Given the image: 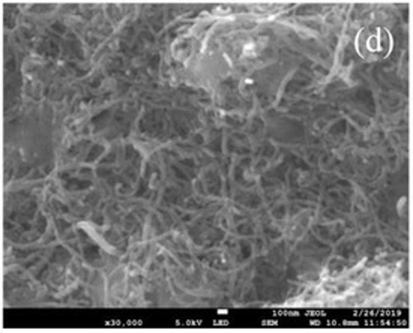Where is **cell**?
I'll use <instances>...</instances> for the list:
<instances>
[{"instance_id": "1", "label": "cell", "mask_w": 413, "mask_h": 333, "mask_svg": "<svg viewBox=\"0 0 413 333\" xmlns=\"http://www.w3.org/2000/svg\"><path fill=\"white\" fill-rule=\"evenodd\" d=\"M307 317H326V312H313V311H308L305 312Z\"/></svg>"}, {"instance_id": "2", "label": "cell", "mask_w": 413, "mask_h": 333, "mask_svg": "<svg viewBox=\"0 0 413 333\" xmlns=\"http://www.w3.org/2000/svg\"><path fill=\"white\" fill-rule=\"evenodd\" d=\"M261 324H263V326H277V324H278V320H263Z\"/></svg>"}, {"instance_id": "3", "label": "cell", "mask_w": 413, "mask_h": 333, "mask_svg": "<svg viewBox=\"0 0 413 333\" xmlns=\"http://www.w3.org/2000/svg\"><path fill=\"white\" fill-rule=\"evenodd\" d=\"M213 324L215 326H227V324H230L227 320H213Z\"/></svg>"}, {"instance_id": "4", "label": "cell", "mask_w": 413, "mask_h": 333, "mask_svg": "<svg viewBox=\"0 0 413 333\" xmlns=\"http://www.w3.org/2000/svg\"><path fill=\"white\" fill-rule=\"evenodd\" d=\"M216 314H218V315H229V311H226V309H218Z\"/></svg>"}, {"instance_id": "5", "label": "cell", "mask_w": 413, "mask_h": 333, "mask_svg": "<svg viewBox=\"0 0 413 333\" xmlns=\"http://www.w3.org/2000/svg\"><path fill=\"white\" fill-rule=\"evenodd\" d=\"M186 324H190V326H199V324H202V321H186Z\"/></svg>"}, {"instance_id": "6", "label": "cell", "mask_w": 413, "mask_h": 333, "mask_svg": "<svg viewBox=\"0 0 413 333\" xmlns=\"http://www.w3.org/2000/svg\"><path fill=\"white\" fill-rule=\"evenodd\" d=\"M310 324H313V326H320L322 323H320L319 320H311V321H310Z\"/></svg>"}]
</instances>
